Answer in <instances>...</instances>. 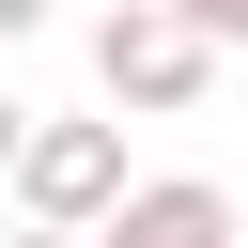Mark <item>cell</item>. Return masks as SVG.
<instances>
[{
  "label": "cell",
  "mask_w": 248,
  "mask_h": 248,
  "mask_svg": "<svg viewBox=\"0 0 248 248\" xmlns=\"http://www.w3.org/2000/svg\"><path fill=\"white\" fill-rule=\"evenodd\" d=\"M16 202H31V232H78V248H93V232L140 202L124 124H62V108H46V124H31V155H16Z\"/></svg>",
  "instance_id": "obj_2"
},
{
  "label": "cell",
  "mask_w": 248,
  "mask_h": 248,
  "mask_svg": "<svg viewBox=\"0 0 248 248\" xmlns=\"http://www.w3.org/2000/svg\"><path fill=\"white\" fill-rule=\"evenodd\" d=\"M170 16H186V31H202V46H217V62H232V46H248V0H170Z\"/></svg>",
  "instance_id": "obj_4"
},
{
  "label": "cell",
  "mask_w": 248,
  "mask_h": 248,
  "mask_svg": "<svg viewBox=\"0 0 248 248\" xmlns=\"http://www.w3.org/2000/svg\"><path fill=\"white\" fill-rule=\"evenodd\" d=\"M31 124H46V108H16V93H0V186H16V155H31Z\"/></svg>",
  "instance_id": "obj_5"
},
{
  "label": "cell",
  "mask_w": 248,
  "mask_h": 248,
  "mask_svg": "<svg viewBox=\"0 0 248 248\" xmlns=\"http://www.w3.org/2000/svg\"><path fill=\"white\" fill-rule=\"evenodd\" d=\"M0 248H78V232H31V217H16V232H0Z\"/></svg>",
  "instance_id": "obj_7"
},
{
  "label": "cell",
  "mask_w": 248,
  "mask_h": 248,
  "mask_svg": "<svg viewBox=\"0 0 248 248\" xmlns=\"http://www.w3.org/2000/svg\"><path fill=\"white\" fill-rule=\"evenodd\" d=\"M108 16H124V0H108Z\"/></svg>",
  "instance_id": "obj_9"
},
{
  "label": "cell",
  "mask_w": 248,
  "mask_h": 248,
  "mask_svg": "<svg viewBox=\"0 0 248 248\" xmlns=\"http://www.w3.org/2000/svg\"><path fill=\"white\" fill-rule=\"evenodd\" d=\"M93 93L140 108V124H186V108L217 93V46H202L170 0H124V16H93Z\"/></svg>",
  "instance_id": "obj_1"
},
{
  "label": "cell",
  "mask_w": 248,
  "mask_h": 248,
  "mask_svg": "<svg viewBox=\"0 0 248 248\" xmlns=\"http://www.w3.org/2000/svg\"><path fill=\"white\" fill-rule=\"evenodd\" d=\"M93 248H248V232H232V186H217V170H140V202H124Z\"/></svg>",
  "instance_id": "obj_3"
},
{
  "label": "cell",
  "mask_w": 248,
  "mask_h": 248,
  "mask_svg": "<svg viewBox=\"0 0 248 248\" xmlns=\"http://www.w3.org/2000/svg\"><path fill=\"white\" fill-rule=\"evenodd\" d=\"M16 31H46V0H0V46H16Z\"/></svg>",
  "instance_id": "obj_6"
},
{
  "label": "cell",
  "mask_w": 248,
  "mask_h": 248,
  "mask_svg": "<svg viewBox=\"0 0 248 248\" xmlns=\"http://www.w3.org/2000/svg\"><path fill=\"white\" fill-rule=\"evenodd\" d=\"M232 232H248V186H232Z\"/></svg>",
  "instance_id": "obj_8"
}]
</instances>
